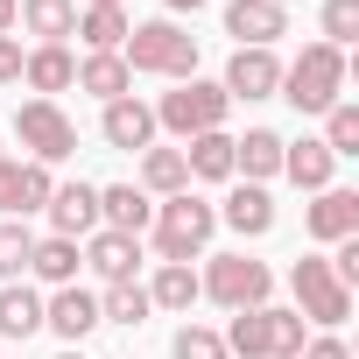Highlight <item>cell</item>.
<instances>
[{
    "label": "cell",
    "instance_id": "1f68e13d",
    "mask_svg": "<svg viewBox=\"0 0 359 359\" xmlns=\"http://www.w3.org/2000/svg\"><path fill=\"white\" fill-rule=\"evenodd\" d=\"M261 317H268V359H296L303 338H310L303 317H296V310H261Z\"/></svg>",
    "mask_w": 359,
    "mask_h": 359
},
{
    "label": "cell",
    "instance_id": "d6986e66",
    "mask_svg": "<svg viewBox=\"0 0 359 359\" xmlns=\"http://www.w3.org/2000/svg\"><path fill=\"white\" fill-rule=\"evenodd\" d=\"M184 169L198 176V184H233V134H226V127L191 134V141H184Z\"/></svg>",
    "mask_w": 359,
    "mask_h": 359
},
{
    "label": "cell",
    "instance_id": "8d00e7d4",
    "mask_svg": "<svg viewBox=\"0 0 359 359\" xmlns=\"http://www.w3.org/2000/svg\"><path fill=\"white\" fill-rule=\"evenodd\" d=\"M296 359H352V345L324 331V338H303V352H296Z\"/></svg>",
    "mask_w": 359,
    "mask_h": 359
},
{
    "label": "cell",
    "instance_id": "4dcf8cb0",
    "mask_svg": "<svg viewBox=\"0 0 359 359\" xmlns=\"http://www.w3.org/2000/svg\"><path fill=\"white\" fill-rule=\"evenodd\" d=\"M324 148L345 162V155H359V106L352 99H338L331 113H324Z\"/></svg>",
    "mask_w": 359,
    "mask_h": 359
},
{
    "label": "cell",
    "instance_id": "f35d334b",
    "mask_svg": "<svg viewBox=\"0 0 359 359\" xmlns=\"http://www.w3.org/2000/svg\"><path fill=\"white\" fill-rule=\"evenodd\" d=\"M15 8L22 0H0V36H15Z\"/></svg>",
    "mask_w": 359,
    "mask_h": 359
},
{
    "label": "cell",
    "instance_id": "7402d4cb",
    "mask_svg": "<svg viewBox=\"0 0 359 359\" xmlns=\"http://www.w3.org/2000/svg\"><path fill=\"white\" fill-rule=\"evenodd\" d=\"M78 268H85V254H78V240H36V254H29V275L36 282H50V289H71L78 282Z\"/></svg>",
    "mask_w": 359,
    "mask_h": 359
},
{
    "label": "cell",
    "instance_id": "277c9868",
    "mask_svg": "<svg viewBox=\"0 0 359 359\" xmlns=\"http://www.w3.org/2000/svg\"><path fill=\"white\" fill-rule=\"evenodd\" d=\"M226 113H233L226 85H212V78H184L176 92H162V106H155V127H169L176 141H191V134H212V127H226Z\"/></svg>",
    "mask_w": 359,
    "mask_h": 359
},
{
    "label": "cell",
    "instance_id": "4fadbf2b",
    "mask_svg": "<svg viewBox=\"0 0 359 359\" xmlns=\"http://www.w3.org/2000/svg\"><path fill=\"white\" fill-rule=\"evenodd\" d=\"M22 85H29L36 99H57V92L78 85V57H71L64 43H36V50L22 57Z\"/></svg>",
    "mask_w": 359,
    "mask_h": 359
},
{
    "label": "cell",
    "instance_id": "3957f363",
    "mask_svg": "<svg viewBox=\"0 0 359 359\" xmlns=\"http://www.w3.org/2000/svg\"><path fill=\"white\" fill-rule=\"evenodd\" d=\"M275 99H289L296 113H331V106L345 99V50L303 43V57L282 64V92H275Z\"/></svg>",
    "mask_w": 359,
    "mask_h": 359
},
{
    "label": "cell",
    "instance_id": "ac0fdd59",
    "mask_svg": "<svg viewBox=\"0 0 359 359\" xmlns=\"http://www.w3.org/2000/svg\"><path fill=\"white\" fill-rule=\"evenodd\" d=\"M233 176H247V184L282 176V134H275V127H247V134L233 141Z\"/></svg>",
    "mask_w": 359,
    "mask_h": 359
},
{
    "label": "cell",
    "instance_id": "e0dca14e",
    "mask_svg": "<svg viewBox=\"0 0 359 359\" xmlns=\"http://www.w3.org/2000/svg\"><path fill=\"white\" fill-rule=\"evenodd\" d=\"M282 176L296 191H331V176H338V155L324 148V141H282Z\"/></svg>",
    "mask_w": 359,
    "mask_h": 359
},
{
    "label": "cell",
    "instance_id": "f1b7e54d",
    "mask_svg": "<svg viewBox=\"0 0 359 359\" xmlns=\"http://www.w3.org/2000/svg\"><path fill=\"white\" fill-rule=\"evenodd\" d=\"M29 254H36V233L22 219H0V282H22L29 275Z\"/></svg>",
    "mask_w": 359,
    "mask_h": 359
},
{
    "label": "cell",
    "instance_id": "9c48e42d",
    "mask_svg": "<svg viewBox=\"0 0 359 359\" xmlns=\"http://www.w3.org/2000/svg\"><path fill=\"white\" fill-rule=\"evenodd\" d=\"M226 99L240 106V99H275L282 92V57L275 50H233V64H226Z\"/></svg>",
    "mask_w": 359,
    "mask_h": 359
},
{
    "label": "cell",
    "instance_id": "b9f144b4",
    "mask_svg": "<svg viewBox=\"0 0 359 359\" xmlns=\"http://www.w3.org/2000/svg\"><path fill=\"white\" fill-rule=\"evenodd\" d=\"M85 8H120V0H85Z\"/></svg>",
    "mask_w": 359,
    "mask_h": 359
},
{
    "label": "cell",
    "instance_id": "4316f807",
    "mask_svg": "<svg viewBox=\"0 0 359 359\" xmlns=\"http://www.w3.org/2000/svg\"><path fill=\"white\" fill-rule=\"evenodd\" d=\"M127 29H134V22H127V8H78V29H71V36H85V50H92V57H106V50H120V43H127Z\"/></svg>",
    "mask_w": 359,
    "mask_h": 359
},
{
    "label": "cell",
    "instance_id": "603a6c76",
    "mask_svg": "<svg viewBox=\"0 0 359 359\" xmlns=\"http://www.w3.org/2000/svg\"><path fill=\"white\" fill-rule=\"evenodd\" d=\"M43 331V296L29 282H0V338H36Z\"/></svg>",
    "mask_w": 359,
    "mask_h": 359
},
{
    "label": "cell",
    "instance_id": "7a4b0ae2",
    "mask_svg": "<svg viewBox=\"0 0 359 359\" xmlns=\"http://www.w3.org/2000/svg\"><path fill=\"white\" fill-rule=\"evenodd\" d=\"M148 233H155V254L162 261H198L212 247V233H219V205H205L198 191H176V198L155 205Z\"/></svg>",
    "mask_w": 359,
    "mask_h": 359
},
{
    "label": "cell",
    "instance_id": "f546056e",
    "mask_svg": "<svg viewBox=\"0 0 359 359\" xmlns=\"http://www.w3.org/2000/svg\"><path fill=\"white\" fill-rule=\"evenodd\" d=\"M268 310V303H261ZM261 310H233V331H226V352L240 359H268V317Z\"/></svg>",
    "mask_w": 359,
    "mask_h": 359
},
{
    "label": "cell",
    "instance_id": "6da1fadb",
    "mask_svg": "<svg viewBox=\"0 0 359 359\" xmlns=\"http://www.w3.org/2000/svg\"><path fill=\"white\" fill-rule=\"evenodd\" d=\"M120 64L141 71V78H176L184 85V78H198V36L176 29V22H141V29H127Z\"/></svg>",
    "mask_w": 359,
    "mask_h": 359
},
{
    "label": "cell",
    "instance_id": "ab89813d",
    "mask_svg": "<svg viewBox=\"0 0 359 359\" xmlns=\"http://www.w3.org/2000/svg\"><path fill=\"white\" fill-rule=\"evenodd\" d=\"M162 8H169V15H198L205 0H162Z\"/></svg>",
    "mask_w": 359,
    "mask_h": 359
},
{
    "label": "cell",
    "instance_id": "ba28073f",
    "mask_svg": "<svg viewBox=\"0 0 359 359\" xmlns=\"http://www.w3.org/2000/svg\"><path fill=\"white\" fill-rule=\"evenodd\" d=\"M43 331H57L64 345H85V338L99 331V296L78 289V282H71V289H50V296H43Z\"/></svg>",
    "mask_w": 359,
    "mask_h": 359
},
{
    "label": "cell",
    "instance_id": "2e32d148",
    "mask_svg": "<svg viewBox=\"0 0 359 359\" xmlns=\"http://www.w3.org/2000/svg\"><path fill=\"white\" fill-rule=\"evenodd\" d=\"M78 254H85V268H92L99 282H134V268H141V240H127V233H106V226H99V233H92Z\"/></svg>",
    "mask_w": 359,
    "mask_h": 359
},
{
    "label": "cell",
    "instance_id": "83f0119b",
    "mask_svg": "<svg viewBox=\"0 0 359 359\" xmlns=\"http://www.w3.org/2000/svg\"><path fill=\"white\" fill-rule=\"evenodd\" d=\"M148 289L141 282H106V296H99V324H127V331H141L148 324Z\"/></svg>",
    "mask_w": 359,
    "mask_h": 359
},
{
    "label": "cell",
    "instance_id": "9a60e30c",
    "mask_svg": "<svg viewBox=\"0 0 359 359\" xmlns=\"http://www.w3.org/2000/svg\"><path fill=\"white\" fill-rule=\"evenodd\" d=\"M148 219H155V198H148V191H134V184H99V226H106V233L141 240Z\"/></svg>",
    "mask_w": 359,
    "mask_h": 359
},
{
    "label": "cell",
    "instance_id": "44dd1931",
    "mask_svg": "<svg viewBox=\"0 0 359 359\" xmlns=\"http://www.w3.org/2000/svg\"><path fill=\"white\" fill-rule=\"evenodd\" d=\"M78 92H92L99 106H113V99H127V92H134V71L120 64V50L85 57V64H78Z\"/></svg>",
    "mask_w": 359,
    "mask_h": 359
},
{
    "label": "cell",
    "instance_id": "cb8c5ba5",
    "mask_svg": "<svg viewBox=\"0 0 359 359\" xmlns=\"http://www.w3.org/2000/svg\"><path fill=\"white\" fill-rule=\"evenodd\" d=\"M15 22H22L36 43H64V36L78 29V0H22Z\"/></svg>",
    "mask_w": 359,
    "mask_h": 359
},
{
    "label": "cell",
    "instance_id": "5b68a950",
    "mask_svg": "<svg viewBox=\"0 0 359 359\" xmlns=\"http://www.w3.org/2000/svg\"><path fill=\"white\" fill-rule=\"evenodd\" d=\"M289 289H296V317H303V324L338 331V324L352 317V289L331 275V261H296V268H289Z\"/></svg>",
    "mask_w": 359,
    "mask_h": 359
},
{
    "label": "cell",
    "instance_id": "836d02e7",
    "mask_svg": "<svg viewBox=\"0 0 359 359\" xmlns=\"http://www.w3.org/2000/svg\"><path fill=\"white\" fill-rule=\"evenodd\" d=\"M317 22H324V43L345 50V43L359 36V0H324V15H317Z\"/></svg>",
    "mask_w": 359,
    "mask_h": 359
},
{
    "label": "cell",
    "instance_id": "74e56055",
    "mask_svg": "<svg viewBox=\"0 0 359 359\" xmlns=\"http://www.w3.org/2000/svg\"><path fill=\"white\" fill-rule=\"evenodd\" d=\"M0 85H22V43L0 36Z\"/></svg>",
    "mask_w": 359,
    "mask_h": 359
},
{
    "label": "cell",
    "instance_id": "d6a6232c",
    "mask_svg": "<svg viewBox=\"0 0 359 359\" xmlns=\"http://www.w3.org/2000/svg\"><path fill=\"white\" fill-rule=\"evenodd\" d=\"M169 359H233V352H226V338H219V331H205V324H184V331L169 338Z\"/></svg>",
    "mask_w": 359,
    "mask_h": 359
},
{
    "label": "cell",
    "instance_id": "5bb4252c",
    "mask_svg": "<svg viewBox=\"0 0 359 359\" xmlns=\"http://www.w3.org/2000/svg\"><path fill=\"white\" fill-rule=\"evenodd\" d=\"M99 134H106V148H127V155H141V148H155V106H141V99L127 92V99H113V106H106Z\"/></svg>",
    "mask_w": 359,
    "mask_h": 359
},
{
    "label": "cell",
    "instance_id": "d4e9b609",
    "mask_svg": "<svg viewBox=\"0 0 359 359\" xmlns=\"http://www.w3.org/2000/svg\"><path fill=\"white\" fill-rule=\"evenodd\" d=\"M198 296H205V282H198L191 261H162L155 282H148V303H155V310H191Z\"/></svg>",
    "mask_w": 359,
    "mask_h": 359
},
{
    "label": "cell",
    "instance_id": "52a82bcc",
    "mask_svg": "<svg viewBox=\"0 0 359 359\" xmlns=\"http://www.w3.org/2000/svg\"><path fill=\"white\" fill-rule=\"evenodd\" d=\"M198 282H205V296L226 303V310H261L268 289H275L268 261H247V254H212V268H205Z\"/></svg>",
    "mask_w": 359,
    "mask_h": 359
},
{
    "label": "cell",
    "instance_id": "d590c367",
    "mask_svg": "<svg viewBox=\"0 0 359 359\" xmlns=\"http://www.w3.org/2000/svg\"><path fill=\"white\" fill-rule=\"evenodd\" d=\"M15 198H22V162L0 155V219H15Z\"/></svg>",
    "mask_w": 359,
    "mask_h": 359
},
{
    "label": "cell",
    "instance_id": "e575fe53",
    "mask_svg": "<svg viewBox=\"0 0 359 359\" xmlns=\"http://www.w3.org/2000/svg\"><path fill=\"white\" fill-rule=\"evenodd\" d=\"M50 191H57V176L43 169V162H22V198H15V212L29 219V212H43L50 205Z\"/></svg>",
    "mask_w": 359,
    "mask_h": 359
},
{
    "label": "cell",
    "instance_id": "30bf717a",
    "mask_svg": "<svg viewBox=\"0 0 359 359\" xmlns=\"http://www.w3.org/2000/svg\"><path fill=\"white\" fill-rule=\"evenodd\" d=\"M43 212H50L57 240H92L99 233V184H57Z\"/></svg>",
    "mask_w": 359,
    "mask_h": 359
},
{
    "label": "cell",
    "instance_id": "7c38bea8",
    "mask_svg": "<svg viewBox=\"0 0 359 359\" xmlns=\"http://www.w3.org/2000/svg\"><path fill=\"white\" fill-rule=\"evenodd\" d=\"M303 233L310 240H324V247H338V240H352L359 233V191H317L310 198V212H303Z\"/></svg>",
    "mask_w": 359,
    "mask_h": 359
},
{
    "label": "cell",
    "instance_id": "8992f818",
    "mask_svg": "<svg viewBox=\"0 0 359 359\" xmlns=\"http://www.w3.org/2000/svg\"><path fill=\"white\" fill-rule=\"evenodd\" d=\"M15 134H22L29 162H43V169L78 155V127H71V113H64L57 99H29V106L15 113Z\"/></svg>",
    "mask_w": 359,
    "mask_h": 359
},
{
    "label": "cell",
    "instance_id": "484cf974",
    "mask_svg": "<svg viewBox=\"0 0 359 359\" xmlns=\"http://www.w3.org/2000/svg\"><path fill=\"white\" fill-rule=\"evenodd\" d=\"M141 191H148V198H176V191H191L184 148H141Z\"/></svg>",
    "mask_w": 359,
    "mask_h": 359
},
{
    "label": "cell",
    "instance_id": "60d3db41",
    "mask_svg": "<svg viewBox=\"0 0 359 359\" xmlns=\"http://www.w3.org/2000/svg\"><path fill=\"white\" fill-rule=\"evenodd\" d=\"M57 359H85V352H78V345H64V352H57Z\"/></svg>",
    "mask_w": 359,
    "mask_h": 359
},
{
    "label": "cell",
    "instance_id": "ffe728a7",
    "mask_svg": "<svg viewBox=\"0 0 359 359\" xmlns=\"http://www.w3.org/2000/svg\"><path fill=\"white\" fill-rule=\"evenodd\" d=\"M240 240H261V233H275V198H268V184H240L233 198H226V212H219Z\"/></svg>",
    "mask_w": 359,
    "mask_h": 359
},
{
    "label": "cell",
    "instance_id": "8fae6325",
    "mask_svg": "<svg viewBox=\"0 0 359 359\" xmlns=\"http://www.w3.org/2000/svg\"><path fill=\"white\" fill-rule=\"evenodd\" d=\"M226 36H240V50H275V36H289V8L282 0H233Z\"/></svg>",
    "mask_w": 359,
    "mask_h": 359
}]
</instances>
